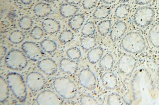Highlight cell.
I'll list each match as a JSON object with an SVG mask.
<instances>
[{"instance_id":"6da1fadb","label":"cell","mask_w":159,"mask_h":105,"mask_svg":"<svg viewBox=\"0 0 159 105\" xmlns=\"http://www.w3.org/2000/svg\"><path fill=\"white\" fill-rule=\"evenodd\" d=\"M120 45L126 52L137 54L144 51L147 45L145 39L142 34L139 32L132 31L123 37Z\"/></svg>"},{"instance_id":"7a4b0ae2","label":"cell","mask_w":159,"mask_h":105,"mask_svg":"<svg viewBox=\"0 0 159 105\" xmlns=\"http://www.w3.org/2000/svg\"><path fill=\"white\" fill-rule=\"evenodd\" d=\"M7 80L13 94L19 102L23 103L28 96L27 86L22 75L17 73L11 72L7 76Z\"/></svg>"},{"instance_id":"3957f363","label":"cell","mask_w":159,"mask_h":105,"mask_svg":"<svg viewBox=\"0 0 159 105\" xmlns=\"http://www.w3.org/2000/svg\"><path fill=\"white\" fill-rule=\"evenodd\" d=\"M53 85L58 94L65 99H73L77 94L76 85L69 78L64 77L57 78L53 81Z\"/></svg>"},{"instance_id":"277c9868","label":"cell","mask_w":159,"mask_h":105,"mask_svg":"<svg viewBox=\"0 0 159 105\" xmlns=\"http://www.w3.org/2000/svg\"><path fill=\"white\" fill-rule=\"evenodd\" d=\"M28 57L23 52L18 49H12L5 57V64L11 70L21 71L27 66Z\"/></svg>"},{"instance_id":"5b68a950","label":"cell","mask_w":159,"mask_h":105,"mask_svg":"<svg viewBox=\"0 0 159 105\" xmlns=\"http://www.w3.org/2000/svg\"><path fill=\"white\" fill-rule=\"evenodd\" d=\"M155 17L153 8L148 6L140 7L136 11L133 17L135 25L139 27L144 28L151 24Z\"/></svg>"},{"instance_id":"8992f818","label":"cell","mask_w":159,"mask_h":105,"mask_svg":"<svg viewBox=\"0 0 159 105\" xmlns=\"http://www.w3.org/2000/svg\"><path fill=\"white\" fill-rule=\"evenodd\" d=\"M22 49L27 57L34 61H39L44 56L42 48L33 41L24 42L22 45Z\"/></svg>"},{"instance_id":"52a82bcc","label":"cell","mask_w":159,"mask_h":105,"mask_svg":"<svg viewBox=\"0 0 159 105\" xmlns=\"http://www.w3.org/2000/svg\"><path fill=\"white\" fill-rule=\"evenodd\" d=\"M36 104L40 105H60L63 103L61 96L51 90L42 91L36 99Z\"/></svg>"},{"instance_id":"ba28073f","label":"cell","mask_w":159,"mask_h":105,"mask_svg":"<svg viewBox=\"0 0 159 105\" xmlns=\"http://www.w3.org/2000/svg\"><path fill=\"white\" fill-rule=\"evenodd\" d=\"M137 62L136 58L132 55L129 54L122 55L118 61L119 71L123 75L128 76L134 71Z\"/></svg>"},{"instance_id":"9c48e42d","label":"cell","mask_w":159,"mask_h":105,"mask_svg":"<svg viewBox=\"0 0 159 105\" xmlns=\"http://www.w3.org/2000/svg\"><path fill=\"white\" fill-rule=\"evenodd\" d=\"M46 83L45 77L38 72H30L26 78V84L31 91L41 90L45 87Z\"/></svg>"},{"instance_id":"30bf717a","label":"cell","mask_w":159,"mask_h":105,"mask_svg":"<svg viewBox=\"0 0 159 105\" xmlns=\"http://www.w3.org/2000/svg\"><path fill=\"white\" fill-rule=\"evenodd\" d=\"M79 81L82 87L88 90H94L96 89L97 78L95 74L89 69H83L80 72Z\"/></svg>"},{"instance_id":"8fae6325","label":"cell","mask_w":159,"mask_h":105,"mask_svg":"<svg viewBox=\"0 0 159 105\" xmlns=\"http://www.w3.org/2000/svg\"><path fill=\"white\" fill-rule=\"evenodd\" d=\"M127 24L122 21L116 22L111 27L110 32V37L113 42H116L120 40L127 30Z\"/></svg>"},{"instance_id":"7c38bea8","label":"cell","mask_w":159,"mask_h":105,"mask_svg":"<svg viewBox=\"0 0 159 105\" xmlns=\"http://www.w3.org/2000/svg\"><path fill=\"white\" fill-rule=\"evenodd\" d=\"M37 67L47 75H53L57 70L56 61L51 58H44L38 62Z\"/></svg>"},{"instance_id":"4fadbf2b","label":"cell","mask_w":159,"mask_h":105,"mask_svg":"<svg viewBox=\"0 0 159 105\" xmlns=\"http://www.w3.org/2000/svg\"><path fill=\"white\" fill-rule=\"evenodd\" d=\"M42 28L49 34H56L60 31L61 24L58 21L52 18H47L42 23Z\"/></svg>"},{"instance_id":"5bb4252c","label":"cell","mask_w":159,"mask_h":105,"mask_svg":"<svg viewBox=\"0 0 159 105\" xmlns=\"http://www.w3.org/2000/svg\"><path fill=\"white\" fill-rule=\"evenodd\" d=\"M102 81L104 87L108 90H113L118 86V79L112 72H105L102 76Z\"/></svg>"},{"instance_id":"9a60e30c","label":"cell","mask_w":159,"mask_h":105,"mask_svg":"<svg viewBox=\"0 0 159 105\" xmlns=\"http://www.w3.org/2000/svg\"><path fill=\"white\" fill-rule=\"evenodd\" d=\"M59 67L61 71L65 73L75 74L78 68V63L70 58H63L60 62Z\"/></svg>"},{"instance_id":"2e32d148","label":"cell","mask_w":159,"mask_h":105,"mask_svg":"<svg viewBox=\"0 0 159 105\" xmlns=\"http://www.w3.org/2000/svg\"><path fill=\"white\" fill-rule=\"evenodd\" d=\"M79 8L76 5L66 3L60 6L59 8L60 15L65 18H70L77 14Z\"/></svg>"},{"instance_id":"e0dca14e","label":"cell","mask_w":159,"mask_h":105,"mask_svg":"<svg viewBox=\"0 0 159 105\" xmlns=\"http://www.w3.org/2000/svg\"><path fill=\"white\" fill-rule=\"evenodd\" d=\"M52 12V8L51 5L46 2H39L34 7V13L38 17H47L50 15Z\"/></svg>"},{"instance_id":"ac0fdd59","label":"cell","mask_w":159,"mask_h":105,"mask_svg":"<svg viewBox=\"0 0 159 105\" xmlns=\"http://www.w3.org/2000/svg\"><path fill=\"white\" fill-rule=\"evenodd\" d=\"M85 22V17L82 14H76L70 18L68 21V24L70 27L73 31H78L80 30Z\"/></svg>"},{"instance_id":"d6986e66","label":"cell","mask_w":159,"mask_h":105,"mask_svg":"<svg viewBox=\"0 0 159 105\" xmlns=\"http://www.w3.org/2000/svg\"><path fill=\"white\" fill-rule=\"evenodd\" d=\"M103 54V49L102 47H95L88 52V60L91 64H96L102 59Z\"/></svg>"},{"instance_id":"ffe728a7","label":"cell","mask_w":159,"mask_h":105,"mask_svg":"<svg viewBox=\"0 0 159 105\" xmlns=\"http://www.w3.org/2000/svg\"><path fill=\"white\" fill-rule=\"evenodd\" d=\"M9 87L7 80L0 76V101L5 103L8 99L9 95Z\"/></svg>"},{"instance_id":"44dd1931","label":"cell","mask_w":159,"mask_h":105,"mask_svg":"<svg viewBox=\"0 0 159 105\" xmlns=\"http://www.w3.org/2000/svg\"><path fill=\"white\" fill-rule=\"evenodd\" d=\"M114 63V59L112 55L107 54L99 61V67L103 71L107 72L112 69Z\"/></svg>"},{"instance_id":"7402d4cb","label":"cell","mask_w":159,"mask_h":105,"mask_svg":"<svg viewBox=\"0 0 159 105\" xmlns=\"http://www.w3.org/2000/svg\"><path fill=\"white\" fill-rule=\"evenodd\" d=\"M148 39L154 47L159 48V23L155 24L150 29L148 33Z\"/></svg>"},{"instance_id":"603a6c76","label":"cell","mask_w":159,"mask_h":105,"mask_svg":"<svg viewBox=\"0 0 159 105\" xmlns=\"http://www.w3.org/2000/svg\"><path fill=\"white\" fill-rule=\"evenodd\" d=\"M111 12V9L110 6L106 5H102L95 10L93 16L95 19H105L109 16Z\"/></svg>"},{"instance_id":"cb8c5ba5","label":"cell","mask_w":159,"mask_h":105,"mask_svg":"<svg viewBox=\"0 0 159 105\" xmlns=\"http://www.w3.org/2000/svg\"><path fill=\"white\" fill-rule=\"evenodd\" d=\"M80 44L84 50L89 51L96 47L97 40L93 36H86L81 39Z\"/></svg>"},{"instance_id":"d4e9b609","label":"cell","mask_w":159,"mask_h":105,"mask_svg":"<svg viewBox=\"0 0 159 105\" xmlns=\"http://www.w3.org/2000/svg\"><path fill=\"white\" fill-rule=\"evenodd\" d=\"M130 11V6L127 4H120L116 7L115 12L116 17L119 19H123L127 17Z\"/></svg>"},{"instance_id":"484cf974","label":"cell","mask_w":159,"mask_h":105,"mask_svg":"<svg viewBox=\"0 0 159 105\" xmlns=\"http://www.w3.org/2000/svg\"><path fill=\"white\" fill-rule=\"evenodd\" d=\"M112 26L111 20L104 19L99 22L98 25V31L100 35L105 36L110 32Z\"/></svg>"},{"instance_id":"4316f807","label":"cell","mask_w":159,"mask_h":105,"mask_svg":"<svg viewBox=\"0 0 159 105\" xmlns=\"http://www.w3.org/2000/svg\"><path fill=\"white\" fill-rule=\"evenodd\" d=\"M40 46L43 51L48 53H52L57 50V45L56 42L50 39H45L41 42Z\"/></svg>"},{"instance_id":"83f0119b","label":"cell","mask_w":159,"mask_h":105,"mask_svg":"<svg viewBox=\"0 0 159 105\" xmlns=\"http://www.w3.org/2000/svg\"><path fill=\"white\" fill-rule=\"evenodd\" d=\"M25 35L20 30H15L11 33L8 40L13 44H19L24 40Z\"/></svg>"},{"instance_id":"f1b7e54d","label":"cell","mask_w":159,"mask_h":105,"mask_svg":"<svg viewBox=\"0 0 159 105\" xmlns=\"http://www.w3.org/2000/svg\"><path fill=\"white\" fill-rule=\"evenodd\" d=\"M95 23L92 21L87 22L83 25L81 29V34L84 37L93 36L96 32Z\"/></svg>"},{"instance_id":"f546056e","label":"cell","mask_w":159,"mask_h":105,"mask_svg":"<svg viewBox=\"0 0 159 105\" xmlns=\"http://www.w3.org/2000/svg\"><path fill=\"white\" fill-rule=\"evenodd\" d=\"M32 19L28 16H25L22 17L19 22V26L22 30H29L32 27L33 25Z\"/></svg>"},{"instance_id":"4dcf8cb0","label":"cell","mask_w":159,"mask_h":105,"mask_svg":"<svg viewBox=\"0 0 159 105\" xmlns=\"http://www.w3.org/2000/svg\"><path fill=\"white\" fill-rule=\"evenodd\" d=\"M74 34L72 31L70 30H64L59 35V41L63 44H66L73 40Z\"/></svg>"},{"instance_id":"1f68e13d","label":"cell","mask_w":159,"mask_h":105,"mask_svg":"<svg viewBox=\"0 0 159 105\" xmlns=\"http://www.w3.org/2000/svg\"><path fill=\"white\" fill-rule=\"evenodd\" d=\"M68 58L74 61L78 60L81 57V52L78 47H74L68 49L66 52Z\"/></svg>"},{"instance_id":"d6a6232c","label":"cell","mask_w":159,"mask_h":105,"mask_svg":"<svg viewBox=\"0 0 159 105\" xmlns=\"http://www.w3.org/2000/svg\"><path fill=\"white\" fill-rule=\"evenodd\" d=\"M107 104L110 105H120L122 104L121 96L117 93H112L109 95Z\"/></svg>"},{"instance_id":"836d02e7","label":"cell","mask_w":159,"mask_h":105,"mask_svg":"<svg viewBox=\"0 0 159 105\" xmlns=\"http://www.w3.org/2000/svg\"><path fill=\"white\" fill-rule=\"evenodd\" d=\"M80 102L83 105H98V102L95 98L89 95H83L80 99Z\"/></svg>"},{"instance_id":"e575fe53","label":"cell","mask_w":159,"mask_h":105,"mask_svg":"<svg viewBox=\"0 0 159 105\" xmlns=\"http://www.w3.org/2000/svg\"><path fill=\"white\" fill-rule=\"evenodd\" d=\"M30 36L36 40H40L44 35V30L39 26H35L30 31Z\"/></svg>"},{"instance_id":"d590c367","label":"cell","mask_w":159,"mask_h":105,"mask_svg":"<svg viewBox=\"0 0 159 105\" xmlns=\"http://www.w3.org/2000/svg\"><path fill=\"white\" fill-rule=\"evenodd\" d=\"M98 0H83L82 6L86 10H90L95 7Z\"/></svg>"},{"instance_id":"8d00e7d4","label":"cell","mask_w":159,"mask_h":105,"mask_svg":"<svg viewBox=\"0 0 159 105\" xmlns=\"http://www.w3.org/2000/svg\"><path fill=\"white\" fill-rule=\"evenodd\" d=\"M7 48L4 46H1V48H0V58H1V61L2 58L6 57V56L7 55Z\"/></svg>"},{"instance_id":"74e56055","label":"cell","mask_w":159,"mask_h":105,"mask_svg":"<svg viewBox=\"0 0 159 105\" xmlns=\"http://www.w3.org/2000/svg\"><path fill=\"white\" fill-rule=\"evenodd\" d=\"M135 1L137 5H145L150 3L152 0H135Z\"/></svg>"},{"instance_id":"f35d334b","label":"cell","mask_w":159,"mask_h":105,"mask_svg":"<svg viewBox=\"0 0 159 105\" xmlns=\"http://www.w3.org/2000/svg\"><path fill=\"white\" fill-rule=\"evenodd\" d=\"M67 3L73 4V5H77L80 4L82 0H65Z\"/></svg>"},{"instance_id":"ab89813d","label":"cell","mask_w":159,"mask_h":105,"mask_svg":"<svg viewBox=\"0 0 159 105\" xmlns=\"http://www.w3.org/2000/svg\"><path fill=\"white\" fill-rule=\"evenodd\" d=\"M101 1L103 4H106V5H112L116 1V0H101Z\"/></svg>"},{"instance_id":"60d3db41","label":"cell","mask_w":159,"mask_h":105,"mask_svg":"<svg viewBox=\"0 0 159 105\" xmlns=\"http://www.w3.org/2000/svg\"><path fill=\"white\" fill-rule=\"evenodd\" d=\"M22 4L25 5H29L31 4L32 0H21Z\"/></svg>"},{"instance_id":"b9f144b4","label":"cell","mask_w":159,"mask_h":105,"mask_svg":"<svg viewBox=\"0 0 159 105\" xmlns=\"http://www.w3.org/2000/svg\"><path fill=\"white\" fill-rule=\"evenodd\" d=\"M43 1L45 2H53L54 1H56V0H42Z\"/></svg>"},{"instance_id":"7bdbcfd3","label":"cell","mask_w":159,"mask_h":105,"mask_svg":"<svg viewBox=\"0 0 159 105\" xmlns=\"http://www.w3.org/2000/svg\"><path fill=\"white\" fill-rule=\"evenodd\" d=\"M130 1V0H119V1L120 2H122V3H125V2H128Z\"/></svg>"},{"instance_id":"ee69618b","label":"cell","mask_w":159,"mask_h":105,"mask_svg":"<svg viewBox=\"0 0 159 105\" xmlns=\"http://www.w3.org/2000/svg\"><path fill=\"white\" fill-rule=\"evenodd\" d=\"M157 75H158V77L159 79V67L158 69V71H157Z\"/></svg>"},{"instance_id":"f6af8a7d","label":"cell","mask_w":159,"mask_h":105,"mask_svg":"<svg viewBox=\"0 0 159 105\" xmlns=\"http://www.w3.org/2000/svg\"></svg>"}]
</instances>
